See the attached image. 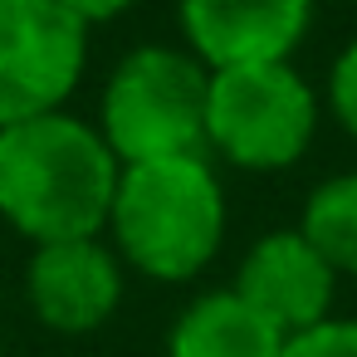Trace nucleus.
Wrapping results in <instances>:
<instances>
[{
    "label": "nucleus",
    "mask_w": 357,
    "mask_h": 357,
    "mask_svg": "<svg viewBox=\"0 0 357 357\" xmlns=\"http://www.w3.org/2000/svg\"><path fill=\"white\" fill-rule=\"evenodd\" d=\"M264 323H274L284 337L318 328L323 318H333V298H337V274L333 264L308 245V235L298 225H279L264 230L230 284Z\"/></svg>",
    "instance_id": "423d86ee"
},
{
    "label": "nucleus",
    "mask_w": 357,
    "mask_h": 357,
    "mask_svg": "<svg viewBox=\"0 0 357 357\" xmlns=\"http://www.w3.org/2000/svg\"><path fill=\"white\" fill-rule=\"evenodd\" d=\"M123 162L69 108L0 128V220L30 245L108 230Z\"/></svg>",
    "instance_id": "f257e3e1"
},
{
    "label": "nucleus",
    "mask_w": 357,
    "mask_h": 357,
    "mask_svg": "<svg viewBox=\"0 0 357 357\" xmlns=\"http://www.w3.org/2000/svg\"><path fill=\"white\" fill-rule=\"evenodd\" d=\"M284 333L264 323L230 284L196 294L172 333H167V357H284Z\"/></svg>",
    "instance_id": "1a4fd4ad"
},
{
    "label": "nucleus",
    "mask_w": 357,
    "mask_h": 357,
    "mask_svg": "<svg viewBox=\"0 0 357 357\" xmlns=\"http://www.w3.org/2000/svg\"><path fill=\"white\" fill-rule=\"evenodd\" d=\"M225 186L211 157H162L118 172L108 235L123 269L157 284H191L225 245Z\"/></svg>",
    "instance_id": "f03ea898"
},
{
    "label": "nucleus",
    "mask_w": 357,
    "mask_h": 357,
    "mask_svg": "<svg viewBox=\"0 0 357 357\" xmlns=\"http://www.w3.org/2000/svg\"><path fill=\"white\" fill-rule=\"evenodd\" d=\"M318 128L323 93L294 69V59L211 69L206 157H220L255 176H274L313 152Z\"/></svg>",
    "instance_id": "20e7f679"
},
{
    "label": "nucleus",
    "mask_w": 357,
    "mask_h": 357,
    "mask_svg": "<svg viewBox=\"0 0 357 357\" xmlns=\"http://www.w3.org/2000/svg\"><path fill=\"white\" fill-rule=\"evenodd\" d=\"M89 69V25L59 0H0V128L59 113Z\"/></svg>",
    "instance_id": "39448f33"
},
{
    "label": "nucleus",
    "mask_w": 357,
    "mask_h": 357,
    "mask_svg": "<svg viewBox=\"0 0 357 357\" xmlns=\"http://www.w3.org/2000/svg\"><path fill=\"white\" fill-rule=\"evenodd\" d=\"M298 230L337 279H357V172L323 176L298 211Z\"/></svg>",
    "instance_id": "9d476101"
},
{
    "label": "nucleus",
    "mask_w": 357,
    "mask_h": 357,
    "mask_svg": "<svg viewBox=\"0 0 357 357\" xmlns=\"http://www.w3.org/2000/svg\"><path fill=\"white\" fill-rule=\"evenodd\" d=\"M211 69L181 45H137L103 84L98 132L123 167L162 157H206Z\"/></svg>",
    "instance_id": "7ed1b4c3"
},
{
    "label": "nucleus",
    "mask_w": 357,
    "mask_h": 357,
    "mask_svg": "<svg viewBox=\"0 0 357 357\" xmlns=\"http://www.w3.org/2000/svg\"><path fill=\"white\" fill-rule=\"evenodd\" d=\"M123 284H128V269L103 235L35 245L25 264V298L35 318L69 337L103 328L123 303Z\"/></svg>",
    "instance_id": "0eeeda50"
},
{
    "label": "nucleus",
    "mask_w": 357,
    "mask_h": 357,
    "mask_svg": "<svg viewBox=\"0 0 357 357\" xmlns=\"http://www.w3.org/2000/svg\"><path fill=\"white\" fill-rule=\"evenodd\" d=\"M347 6H357V0H347Z\"/></svg>",
    "instance_id": "4468645a"
},
{
    "label": "nucleus",
    "mask_w": 357,
    "mask_h": 357,
    "mask_svg": "<svg viewBox=\"0 0 357 357\" xmlns=\"http://www.w3.org/2000/svg\"><path fill=\"white\" fill-rule=\"evenodd\" d=\"M59 6H64L74 20H84V25L93 30V25H113V20H123V15L137 6V0H59Z\"/></svg>",
    "instance_id": "ddd939ff"
},
{
    "label": "nucleus",
    "mask_w": 357,
    "mask_h": 357,
    "mask_svg": "<svg viewBox=\"0 0 357 357\" xmlns=\"http://www.w3.org/2000/svg\"><path fill=\"white\" fill-rule=\"evenodd\" d=\"M284 357H357V318H323L308 333H294L284 342Z\"/></svg>",
    "instance_id": "f8f14e48"
},
{
    "label": "nucleus",
    "mask_w": 357,
    "mask_h": 357,
    "mask_svg": "<svg viewBox=\"0 0 357 357\" xmlns=\"http://www.w3.org/2000/svg\"><path fill=\"white\" fill-rule=\"evenodd\" d=\"M323 113L357 142V35L333 54V69L323 84Z\"/></svg>",
    "instance_id": "9b49d317"
},
{
    "label": "nucleus",
    "mask_w": 357,
    "mask_h": 357,
    "mask_svg": "<svg viewBox=\"0 0 357 357\" xmlns=\"http://www.w3.org/2000/svg\"><path fill=\"white\" fill-rule=\"evenodd\" d=\"M176 20L206 69L284 64L313 30V0H176Z\"/></svg>",
    "instance_id": "6e6552de"
}]
</instances>
